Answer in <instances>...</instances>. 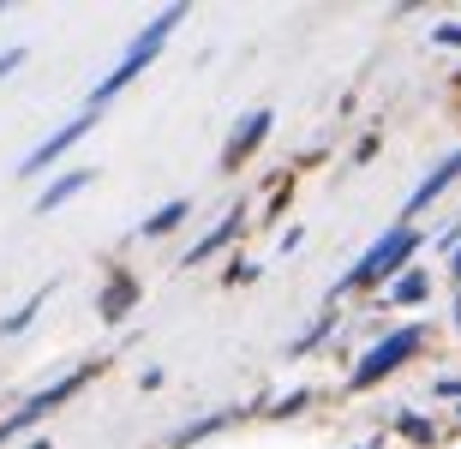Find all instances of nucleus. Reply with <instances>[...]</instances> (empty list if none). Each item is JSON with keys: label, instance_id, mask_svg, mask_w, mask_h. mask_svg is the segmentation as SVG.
Listing matches in <instances>:
<instances>
[{"label": "nucleus", "instance_id": "obj_18", "mask_svg": "<svg viewBox=\"0 0 461 449\" xmlns=\"http://www.w3.org/2000/svg\"><path fill=\"white\" fill-rule=\"evenodd\" d=\"M431 390H438V396H444V401H456V408H461V378H438V383H431Z\"/></svg>", "mask_w": 461, "mask_h": 449}, {"label": "nucleus", "instance_id": "obj_7", "mask_svg": "<svg viewBox=\"0 0 461 449\" xmlns=\"http://www.w3.org/2000/svg\"><path fill=\"white\" fill-rule=\"evenodd\" d=\"M270 126H276L270 108H252V114H246V121L228 132V144H222V174H234L240 162H252V156L264 150V139H270Z\"/></svg>", "mask_w": 461, "mask_h": 449}, {"label": "nucleus", "instance_id": "obj_17", "mask_svg": "<svg viewBox=\"0 0 461 449\" xmlns=\"http://www.w3.org/2000/svg\"><path fill=\"white\" fill-rule=\"evenodd\" d=\"M306 408H312V390H294V396H276L270 401L276 419H294V414H306Z\"/></svg>", "mask_w": 461, "mask_h": 449}, {"label": "nucleus", "instance_id": "obj_20", "mask_svg": "<svg viewBox=\"0 0 461 449\" xmlns=\"http://www.w3.org/2000/svg\"><path fill=\"white\" fill-rule=\"evenodd\" d=\"M228 282H234V288L240 282H258V264H228Z\"/></svg>", "mask_w": 461, "mask_h": 449}, {"label": "nucleus", "instance_id": "obj_16", "mask_svg": "<svg viewBox=\"0 0 461 449\" xmlns=\"http://www.w3.org/2000/svg\"><path fill=\"white\" fill-rule=\"evenodd\" d=\"M330 329H336V318H330V311H324V318H318V324H312V329H306V336H300V342H288V354H294V360H300V354H312V347L324 342Z\"/></svg>", "mask_w": 461, "mask_h": 449}, {"label": "nucleus", "instance_id": "obj_14", "mask_svg": "<svg viewBox=\"0 0 461 449\" xmlns=\"http://www.w3.org/2000/svg\"><path fill=\"white\" fill-rule=\"evenodd\" d=\"M395 432L408 437V444L426 449V444H438V419H426L420 408H402V414H395Z\"/></svg>", "mask_w": 461, "mask_h": 449}, {"label": "nucleus", "instance_id": "obj_10", "mask_svg": "<svg viewBox=\"0 0 461 449\" xmlns=\"http://www.w3.org/2000/svg\"><path fill=\"white\" fill-rule=\"evenodd\" d=\"M240 234H246V210H228L222 222H216V228H210V234H204V240H198V246H186V252H180V270H192V264H210V258H216V252H228V246H234Z\"/></svg>", "mask_w": 461, "mask_h": 449}, {"label": "nucleus", "instance_id": "obj_2", "mask_svg": "<svg viewBox=\"0 0 461 449\" xmlns=\"http://www.w3.org/2000/svg\"><path fill=\"white\" fill-rule=\"evenodd\" d=\"M180 18H186V6H162V13H156L150 24H144V31H138L132 42H126V54H120V60H114V72H108L103 85L90 90L85 103H90V108H108V103H114L120 90L132 85V78H138V72H144V67H150L156 54H162V42H168V36L180 31Z\"/></svg>", "mask_w": 461, "mask_h": 449}, {"label": "nucleus", "instance_id": "obj_4", "mask_svg": "<svg viewBox=\"0 0 461 449\" xmlns=\"http://www.w3.org/2000/svg\"><path fill=\"white\" fill-rule=\"evenodd\" d=\"M90 378H96V365H72V372H67V378H54L49 383V390H36V396L31 401H18V408H13V414H6V419H0V444H6V437H18V432H24V426H36V419H49L54 414V408H67V401L72 396H78V390H85V383Z\"/></svg>", "mask_w": 461, "mask_h": 449}, {"label": "nucleus", "instance_id": "obj_19", "mask_svg": "<svg viewBox=\"0 0 461 449\" xmlns=\"http://www.w3.org/2000/svg\"><path fill=\"white\" fill-rule=\"evenodd\" d=\"M18 67H24V49H6V54H0V78H13Z\"/></svg>", "mask_w": 461, "mask_h": 449}, {"label": "nucleus", "instance_id": "obj_3", "mask_svg": "<svg viewBox=\"0 0 461 449\" xmlns=\"http://www.w3.org/2000/svg\"><path fill=\"white\" fill-rule=\"evenodd\" d=\"M420 347H426V324L390 329V336H384V342H372L366 354H359V365L348 372V396H366V390H377L384 378H395V372H402Z\"/></svg>", "mask_w": 461, "mask_h": 449}, {"label": "nucleus", "instance_id": "obj_13", "mask_svg": "<svg viewBox=\"0 0 461 449\" xmlns=\"http://www.w3.org/2000/svg\"><path fill=\"white\" fill-rule=\"evenodd\" d=\"M186 216H192V198H168L156 216H144V240H162V234H174Z\"/></svg>", "mask_w": 461, "mask_h": 449}, {"label": "nucleus", "instance_id": "obj_1", "mask_svg": "<svg viewBox=\"0 0 461 449\" xmlns=\"http://www.w3.org/2000/svg\"><path fill=\"white\" fill-rule=\"evenodd\" d=\"M420 246H426V234H420L413 222L384 228V234L366 246V258H359L354 270H348V276L330 288V294H354V288H377V294H384V288H390L402 270H413V252H420Z\"/></svg>", "mask_w": 461, "mask_h": 449}, {"label": "nucleus", "instance_id": "obj_15", "mask_svg": "<svg viewBox=\"0 0 461 449\" xmlns=\"http://www.w3.org/2000/svg\"><path fill=\"white\" fill-rule=\"evenodd\" d=\"M49 294H54V282H49V288H36V294L24 300L18 311H6V318H0V342H6V336H18V329H31V318H36L42 306H49Z\"/></svg>", "mask_w": 461, "mask_h": 449}, {"label": "nucleus", "instance_id": "obj_21", "mask_svg": "<svg viewBox=\"0 0 461 449\" xmlns=\"http://www.w3.org/2000/svg\"><path fill=\"white\" fill-rule=\"evenodd\" d=\"M431 36H438L444 49H461V24H438V31H431Z\"/></svg>", "mask_w": 461, "mask_h": 449}, {"label": "nucleus", "instance_id": "obj_9", "mask_svg": "<svg viewBox=\"0 0 461 449\" xmlns=\"http://www.w3.org/2000/svg\"><path fill=\"white\" fill-rule=\"evenodd\" d=\"M456 180H461V150H449L444 162H438V168H431L426 180H420V186H413L408 210H402V222H413V216H420V210H431V204H438V198H444L449 186H456Z\"/></svg>", "mask_w": 461, "mask_h": 449}, {"label": "nucleus", "instance_id": "obj_23", "mask_svg": "<svg viewBox=\"0 0 461 449\" xmlns=\"http://www.w3.org/2000/svg\"><path fill=\"white\" fill-rule=\"evenodd\" d=\"M449 270H456V282H461V246H456V258H449Z\"/></svg>", "mask_w": 461, "mask_h": 449}, {"label": "nucleus", "instance_id": "obj_8", "mask_svg": "<svg viewBox=\"0 0 461 449\" xmlns=\"http://www.w3.org/2000/svg\"><path fill=\"white\" fill-rule=\"evenodd\" d=\"M138 300H144V288H138L132 270H108V282L96 288V318H103V324H120Z\"/></svg>", "mask_w": 461, "mask_h": 449}, {"label": "nucleus", "instance_id": "obj_5", "mask_svg": "<svg viewBox=\"0 0 461 449\" xmlns=\"http://www.w3.org/2000/svg\"><path fill=\"white\" fill-rule=\"evenodd\" d=\"M96 121H103V108H90V103H85V108H78V114H72V121H67V126H54L49 139H42V144H36L31 156H24V162H18V174H24V180H36V174H42V168H54V162H60V156H67L72 144L85 139V132H90V126H96Z\"/></svg>", "mask_w": 461, "mask_h": 449}, {"label": "nucleus", "instance_id": "obj_12", "mask_svg": "<svg viewBox=\"0 0 461 449\" xmlns=\"http://www.w3.org/2000/svg\"><path fill=\"white\" fill-rule=\"evenodd\" d=\"M426 294H431V276L420 270V264H413V270H402V276L384 288V306H420Z\"/></svg>", "mask_w": 461, "mask_h": 449}, {"label": "nucleus", "instance_id": "obj_22", "mask_svg": "<svg viewBox=\"0 0 461 449\" xmlns=\"http://www.w3.org/2000/svg\"><path fill=\"white\" fill-rule=\"evenodd\" d=\"M354 449H384V437H366V444H354Z\"/></svg>", "mask_w": 461, "mask_h": 449}, {"label": "nucleus", "instance_id": "obj_6", "mask_svg": "<svg viewBox=\"0 0 461 449\" xmlns=\"http://www.w3.org/2000/svg\"><path fill=\"white\" fill-rule=\"evenodd\" d=\"M246 414H270V396L246 401V408H216V414H204V419H186V426H174V432H168V449L204 444V437H216V432H228V426H240Z\"/></svg>", "mask_w": 461, "mask_h": 449}, {"label": "nucleus", "instance_id": "obj_11", "mask_svg": "<svg viewBox=\"0 0 461 449\" xmlns=\"http://www.w3.org/2000/svg\"><path fill=\"white\" fill-rule=\"evenodd\" d=\"M90 180H96V174H90V168H67V174H54L49 186H42V192H36V198H31V210H36V216H49V210H60V204H67L72 192H85Z\"/></svg>", "mask_w": 461, "mask_h": 449}]
</instances>
